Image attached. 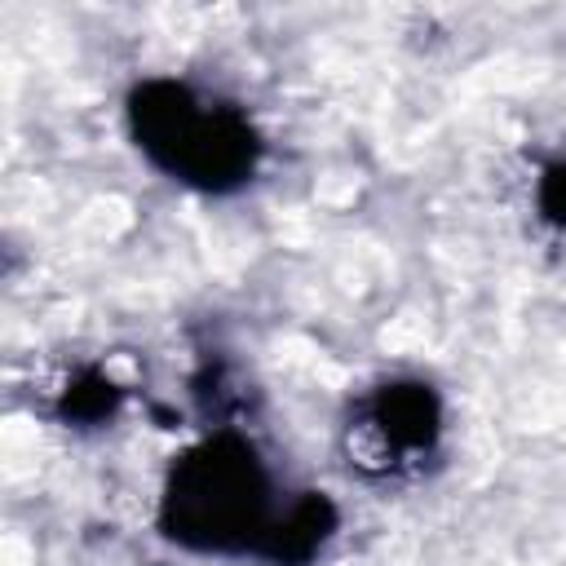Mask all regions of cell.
<instances>
[{
  "mask_svg": "<svg viewBox=\"0 0 566 566\" xmlns=\"http://www.w3.org/2000/svg\"><path fill=\"white\" fill-rule=\"evenodd\" d=\"M172 504H177V535L181 539H203V544H226V535H234L243 522L252 526L261 517V478L256 464L248 455H212L203 451L195 464L181 469L177 486H172Z\"/></svg>",
  "mask_w": 566,
  "mask_h": 566,
  "instance_id": "cell-1",
  "label": "cell"
}]
</instances>
